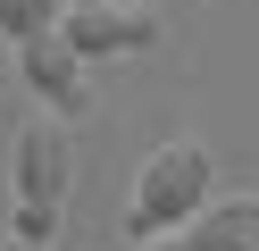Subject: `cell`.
Instances as JSON below:
<instances>
[{
    "label": "cell",
    "mask_w": 259,
    "mask_h": 251,
    "mask_svg": "<svg viewBox=\"0 0 259 251\" xmlns=\"http://www.w3.org/2000/svg\"><path fill=\"white\" fill-rule=\"evenodd\" d=\"M9 243L51 251V243H59V201H17V218H9Z\"/></svg>",
    "instance_id": "7"
},
{
    "label": "cell",
    "mask_w": 259,
    "mask_h": 251,
    "mask_svg": "<svg viewBox=\"0 0 259 251\" xmlns=\"http://www.w3.org/2000/svg\"><path fill=\"white\" fill-rule=\"evenodd\" d=\"M9 251H34V243H9Z\"/></svg>",
    "instance_id": "9"
},
{
    "label": "cell",
    "mask_w": 259,
    "mask_h": 251,
    "mask_svg": "<svg viewBox=\"0 0 259 251\" xmlns=\"http://www.w3.org/2000/svg\"><path fill=\"white\" fill-rule=\"evenodd\" d=\"M184 234H192V251H259V201H251V193L209 201Z\"/></svg>",
    "instance_id": "5"
},
{
    "label": "cell",
    "mask_w": 259,
    "mask_h": 251,
    "mask_svg": "<svg viewBox=\"0 0 259 251\" xmlns=\"http://www.w3.org/2000/svg\"><path fill=\"white\" fill-rule=\"evenodd\" d=\"M142 251H192V234H151Z\"/></svg>",
    "instance_id": "8"
},
{
    "label": "cell",
    "mask_w": 259,
    "mask_h": 251,
    "mask_svg": "<svg viewBox=\"0 0 259 251\" xmlns=\"http://www.w3.org/2000/svg\"><path fill=\"white\" fill-rule=\"evenodd\" d=\"M67 0H0V33L9 42H34V33H59Z\"/></svg>",
    "instance_id": "6"
},
{
    "label": "cell",
    "mask_w": 259,
    "mask_h": 251,
    "mask_svg": "<svg viewBox=\"0 0 259 251\" xmlns=\"http://www.w3.org/2000/svg\"><path fill=\"white\" fill-rule=\"evenodd\" d=\"M0 42H9V33H0Z\"/></svg>",
    "instance_id": "10"
},
{
    "label": "cell",
    "mask_w": 259,
    "mask_h": 251,
    "mask_svg": "<svg viewBox=\"0 0 259 251\" xmlns=\"http://www.w3.org/2000/svg\"><path fill=\"white\" fill-rule=\"evenodd\" d=\"M17 67H25V84H34L59 117H75V109L92 100V92H84V50H75L67 33H34V42H17Z\"/></svg>",
    "instance_id": "4"
},
{
    "label": "cell",
    "mask_w": 259,
    "mask_h": 251,
    "mask_svg": "<svg viewBox=\"0 0 259 251\" xmlns=\"http://www.w3.org/2000/svg\"><path fill=\"white\" fill-rule=\"evenodd\" d=\"M209 184H218V159L201 142H159L134 176V201H125V234L151 243V234H184L192 218L209 209Z\"/></svg>",
    "instance_id": "1"
},
{
    "label": "cell",
    "mask_w": 259,
    "mask_h": 251,
    "mask_svg": "<svg viewBox=\"0 0 259 251\" xmlns=\"http://www.w3.org/2000/svg\"><path fill=\"white\" fill-rule=\"evenodd\" d=\"M59 33H67L84 59H125V50H151L159 42V17L151 9H117V0H67Z\"/></svg>",
    "instance_id": "2"
},
{
    "label": "cell",
    "mask_w": 259,
    "mask_h": 251,
    "mask_svg": "<svg viewBox=\"0 0 259 251\" xmlns=\"http://www.w3.org/2000/svg\"><path fill=\"white\" fill-rule=\"evenodd\" d=\"M75 176V142H67V117L42 109L17 126V201H67Z\"/></svg>",
    "instance_id": "3"
}]
</instances>
